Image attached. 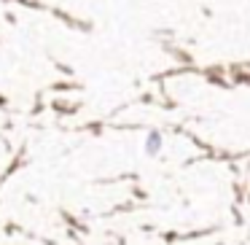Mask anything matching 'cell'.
Returning <instances> with one entry per match:
<instances>
[{
	"label": "cell",
	"instance_id": "cell-1",
	"mask_svg": "<svg viewBox=\"0 0 250 245\" xmlns=\"http://www.w3.org/2000/svg\"><path fill=\"white\" fill-rule=\"evenodd\" d=\"M162 146H164V137H162V132H156V130H151L146 135V140H143V148H146L148 156H156V154L162 151Z\"/></svg>",
	"mask_w": 250,
	"mask_h": 245
}]
</instances>
